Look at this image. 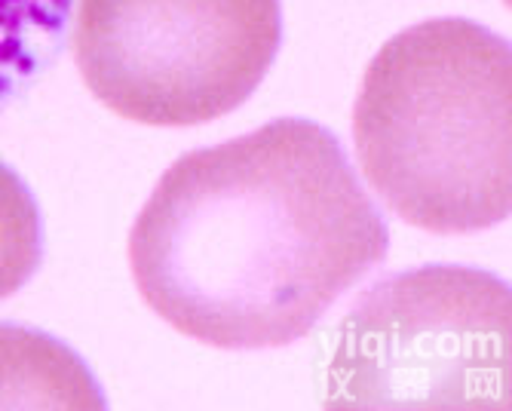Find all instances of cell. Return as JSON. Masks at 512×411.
<instances>
[{
    "mask_svg": "<svg viewBox=\"0 0 512 411\" xmlns=\"http://www.w3.org/2000/svg\"><path fill=\"white\" fill-rule=\"evenodd\" d=\"M387 243L335 135L276 120L175 160L132 224L129 267L175 332L267 350L310 335Z\"/></svg>",
    "mask_w": 512,
    "mask_h": 411,
    "instance_id": "6da1fadb",
    "label": "cell"
},
{
    "mask_svg": "<svg viewBox=\"0 0 512 411\" xmlns=\"http://www.w3.org/2000/svg\"><path fill=\"white\" fill-rule=\"evenodd\" d=\"M353 142L387 209L430 234H476L509 215L512 59L467 19H430L365 68Z\"/></svg>",
    "mask_w": 512,
    "mask_h": 411,
    "instance_id": "7a4b0ae2",
    "label": "cell"
},
{
    "mask_svg": "<svg viewBox=\"0 0 512 411\" xmlns=\"http://www.w3.org/2000/svg\"><path fill=\"white\" fill-rule=\"evenodd\" d=\"M512 304L503 280L421 267L368 289L338 332L329 408H509Z\"/></svg>",
    "mask_w": 512,
    "mask_h": 411,
    "instance_id": "3957f363",
    "label": "cell"
},
{
    "mask_svg": "<svg viewBox=\"0 0 512 411\" xmlns=\"http://www.w3.org/2000/svg\"><path fill=\"white\" fill-rule=\"evenodd\" d=\"M279 31V0H77L74 59L117 117L197 126L255 93Z\"/></svg>",
    "mask_w": 512,
    "mask_h": 411,
    "instance_id": "277c9868",
    "label": "cell"
},
{
    "mask_svg": "<svg viewBox=\"0 0 512 411\" xmlns=\"http://www.w3.org/2000/svg\"><path fill=\"white\" fill-rule=\"evenodd\" d=\"M102 390L62 341L0 326V408H102Z\"/></svg>",
    "mask_w": 512,
    "mask_h": 411,
    "instance_id": "5b68a950",
    "label": "cell"
},
{
    "mask_svg": "<svg viewBox=\"0 0 512 411\" xmlns=\"http://www.w3.org/2000/svg\"><path fill=\"white\" fill-rule=\"evenodd\" d=\"M68 13L71 0H0V99L50 59Z\"/></svg>",
    "mask_w": 512,
    "mask_h": 411,
    "instance_id": "8992f818",
    "label": "cell"
},
{
    "mask_svg": "<svg viewBox=\"0 0 512 411\" xmlns=\"http://www.w3.org/2000/svg\"><path fill=\"white\" fill-rule=\"evenodd\" d=\"M40 264V215L22 178L0 163V301L19 292Z\"/></svg>",
    "mask_w": 512,
    "mask_h": 411,
    "instance_id": "52a82bcc",
    "label": "cell"
}]
</instances>
